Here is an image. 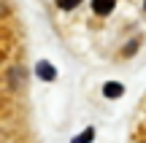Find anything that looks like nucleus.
<instances>
[{
	"instance_id": "1",
	"label": "nucleus",
	"mask_w": 146,
	"mask_h": 143,
	"mask_svg": "<svg viewBox=\"0 0 146 143\" xmlns=\"http://www.w3.org/2000/svg\"><path fill=\"white\" fill-rule=\"evenodd\" d=\"M35 73L41 76L43 81H54V78H57V70H54L52 62H38L35 65Z\"/></svg>"
},
{
	"instance_id": "2",
	"label": "nucleus",
	"mask_w": 146,
	"mask_h": 143,
	"mask_svg": "<svg viewBox=\"0 0 146 143\" xmlns=\"http://www.w3.org/2000/svg\"><path fill=\"white\" fill-rule=\"evenodd\" d=\"M114 5H116V0H92V8L98 16H108L114 11Z\"/></svg>"
},
{
	"instance_id": "3",
	"label": "nucleus",
	"mask_w": 146,
	"mask_h": 143,
	"mask_svg": "<svg viewBox=\"0 0 146 143\" xmlns=\"http://www.w3.org/2000/svg\"><path fill=\"white\" fill-rule=\"evenodd\" d=\"M122 92H125V86L116 84V81H111V84H106V86H103V95H106V97H111V100L122 97Z\"/></svg>"
},
{
	"instance_id": "4",
	"label": "nucleus",
	"mask_w": 146,
	"mask_h": 143,
	"mask_svg": "<svg viewBox=\"0 0 146 143\" xmlns=\"http://www.w3.org/2000/svg\"><path fill=\"white\" fill-rule=\"evenodd\" d=\"M92 138H95V130H92V127H87L81 135H76V140H73V143H89Z\"/></svg>"
},
{
	"instance_id": "5",
	"label": "nucleus",
	"mask_w": 146,
	"mask_h": 143,
	"mask_svg": "<svg viewBox=\"0 0 146 143\" xmlns=\"http://www.w3.org/2000/svg\"><path fill=\"white\" fill-rule=\"evenodd\" d=\"M57 3V8H62V11H70V8H76L81 0H54Z\"/></svg>"
},
{
	"instance_id": "6",
	"label": "nucleus",
	"mask_w": 146,
	"mask_h": 143,
	"mask_svg": "<svg viewBox=\"0 0 146 143\" xmlns=\"http://www.w3.org/2000/svg\"><path fill=\"white\" fill-rule=\"evenodd\" d=\"M143 5H146V0H143Z\"/></svg>"
}]
</instances>
